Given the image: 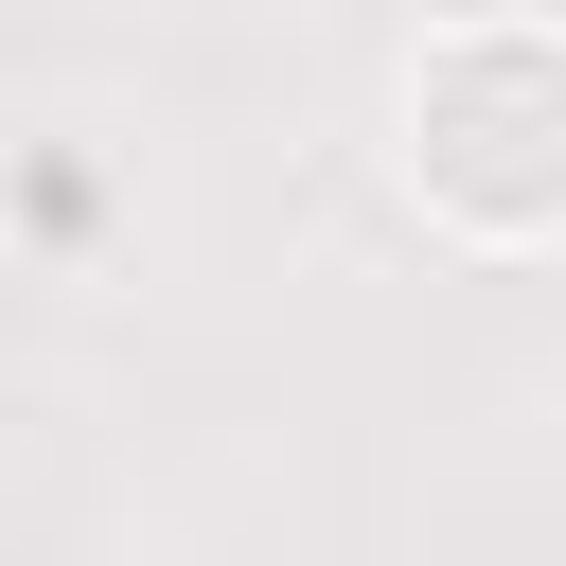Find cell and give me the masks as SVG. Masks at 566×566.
<instances>
[{"mask_svg": "<svg viewBox=\"0 0 566 566\" xmlns=\"http://www.w3.org/2000/svg\"><path fill=\"white\" fill-rule=\"evenodd\" d=\"M407 159L478 230H566V35H460V53H424Z\"/></svg>", "mask_w": 566, "mask_h": 566, "instance_id": "1", "label": "cell"}]
</instances>
